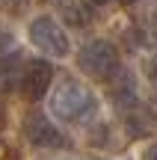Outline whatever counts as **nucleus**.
Returning <instances> with one entry per match:
<instances>
[{"label": "nucleus", "instance_id": "9b49d317", "mask_svg": "<svg viewBox=\"0 0 157 160\" xmlns=\"http://www.w3.org/2000/svg\"><path fill=\"white\" fill-rule=\"evenodd\" d=\"M122 3H140V0H122Z\"/></svg>", "mask_w": 157, "mask_h": 160}, {"label": "nucleus", "instance_id": "f8f14e48", "mask_svg": "<svg viewBox=\"0 0 157 160\" xmlns=\"http://www.w3.org/2000/svg\"><path fill=\"white\" fill-rule=\"evenodd\" d=\"M0 116H3V107H0Z\"/></svg>", "mask_w": 157, "mask_h": 160}, {"label": "nucleus", "instance_id": "9d476101", "mask_svg": "<svg viewBox=\"0 0 157 160\" xmlns=\"http://www.w3.org/2000/svg\"><path fill=\"white\" fill-rule=\"evenodd\" d=\"M92 3H95V6H104V3H110V0H92Z\"/></svg>", "mask_w": 157, "mask_h": 160}, {"label": "nucleus", "instance_id": "f257e3e1", "mask_svg": "<svg viewBox=\"0 0 157 160\" xmlns=\"http://www.w3.org/2000/svg\"><path fill=\"white\" fill-rule=\"evenodd\" d=\"M51 113L56 119L68 122V125L86 122L98 113V95L86 83H80L77 77H65L51 92Z\"/></svg>", "mask_w": 157, "mask_h": 160}, {"label": "nucleus", "instance_id": "7ed1b4c3", "mask_svg": "<svg viewBox=\"0 0 157 160\" xmlns=\"http://www.w3.org/2000/svg\"><path fill=\"white\" fill-rule=\"evenodd\" d=\"M27 39L45 57H53V59L71 57V39L65 33V24H59L53 15H36L27 24Z\"/></svg>", "mask_w": 157, "mask_h": 160}, {"label": "nucleus", "instance_id": "20e7f679", "mask_svg": "<svg viewBox=\"0 0 157 160\" xmlns=\"http://www.w3.org/2000/svg\"><path fill=\"white\" fill-rule=\"evenodd\" d=\"M21 133H24V139H27L30 145H36V148H65V145H68L65 133L59 131L42 110H30V113L24 116Z\"/></svg>", "mask_w": 157, "mask_h": 160}, {"label": "nucleus", "instance_id": "39448f33", "mask_svg": "<svg viewBox=\"0 0 157 160\" xmlns=\"http://www.w3.org/2000/svg\"><path fill=\"white\" fill-rule=\"evenodd\" d=\"M53 83V65L47 59H30L21 68V80H18V89L27 101H42V98L51 92Z\"/></svg>", "mask_w": 157, "mask_h": 160}, {"label": "nucleus", "instance_id": "423d86ee", "mask_svg": "<svg viewBox=\"0 0 157 160\" xmlns=\"http://www.w3.org/2000/svg\"><path fill=\"white\" fill-rule=\"evenodd\" d=\"M59 18H62L65 27L86 30V27L95 24V3H92V0H62Z\"/></svg>", "mask_w": 157, "mask_h": 160}, {"label": "nucleus", "instance_id": "1a4fd4ad", "mask_svg": "<svg viewBox=\"0 0 157 160\" xmlns=\"http://www.w3.org/2000/svg\"><path fill=\"white\" fill-rule=\"evenodd\" d=\"M151 36H154V39H157V9L151 12Z\"/></svg>", "mask_w": 157, "mask_h": 160}, {"label": "nucleus", "instance_id": "6e6552de", "mask_svg": "<svg viewBox=\"0 0 157 160\" xmlns=\"http://www.w3.org/2000/svg\"><path fill=\"white\" fill-rule=\"evenodd\" d=\"M148 71H151V80H154V86H157V57L151 59V65H148Z\"/></svg>", "mask_w": 157, "mask_h": 160}, {"label": "nucleus", "instance_id": "f03ea898", "mask_svg": "<svg viewBox=\"0 0 157 160\" xmlns=\"http://www.w3.org/2000/svg\"><path fill=\"white\" fill-rule=\"evenodd\" d=\"M77 68L95 80H113L122 71V53L110 39H89L77 51Z\"/></svg>", "mask_w": 157, "mask_h": 160}, {"label": "nucleus", "instance_id": "0eeeda50", "mask_svg": "<svg viewBox=\"0 0 157 160\" xmlns=\"http://www.w3.org/2000/svg\"><path fill=\"white\" fill-rule=\"evenodd\" d=\"M140 160H157V142L145 145V148H142V154H140Z\"/></svg>", "mask_w": 157, "mask_h": 160}]
</instances>
